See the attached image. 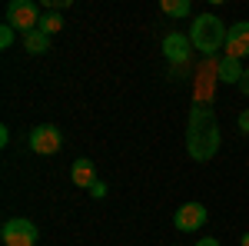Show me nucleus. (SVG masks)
Returning <instances> with one entry per match:
<instances>
[{"mask_svg": "<svg viewBox=\"0 0 249 246\" xmlns=\"http://www.w3.org/2000/svg\"><path fill=\"white\" fill-rule=\"evenodd\" d=\"M40 17H43V14H40V7L34 0H14V3L7 7V23H10L14 30H20L23 37L34 34L40 27Z\"/></svg>", "mask_w": 249, "mask_h": 246, "instance_id": "obj_3", "label": "nucleus"}, {"mask_svg": "<svg viewBox=\"0 0 249 246\" xmlns=\"http://www.w3.org/2000/svg\"><path fill=\"white\" fill-rule=\"evenodd\" d=\"M190 37L186 34H179V30H173V34H166L163 37V54H166V60L170 63H183V60L190 57Z\"/></svg>", "mask_w": 249, "mask_h": 246, "instance_id": "obj_8", "label": "nucleus"}, {"mask_svg": "<svg viewBox=\"0 0 249 246\" xmlns=\"http://www.w3.org/2000/svg\"><path fill=\"white\" fill-rule=\"evenodd\" d=\"M206 207L203 203H183V207L176 209V216H173V227L179 229V233H196V229L206 223Z\"/></svg>", "mask_w": 249, "mask_h": 246, "instance_id": "obj_6", "label": "nucleus"}, {"mask_svg": "<svg viewBox=\"0 0 249 246\" xmlns=\"http://www.w3.org/2000/svg\"><path fill=\"white\" fill-rule=\"evenodd\" d=\"M37 30H43L47 37L60 34V30H63V17H60V10H53V7H50V10L40 17V27H37Z\"/></svg>", "mask_w": 249, "mask_h": 246, "instance_id": "obj_12", "label": "nucleus"}, {"mask_svg": "<svg viewBox=\"0 0 249 246\" xmlns=\"http://www.w3.org/2000/svg\"><path fill=\"white\" fill-rule=\"evenodd\" d=\"M23 50H27V54H47V50H50V37H47L43 30H34V34L23 37Z\"/></svg>", "mask_w": 249, "mask_h": 246, "instance_id": "obj_11", "label": "nucleus"}, {"mask_svg": "<svg viewBox=\"0 0 249 246\" xmlns=\"http://www.w3.org/2000/svg\"><path fill=\"white\" fill-rule=\"evenodd\" d=\"M239 130L249 133V110H243V114H239Z\"/></svg>", "mask_w": 249, "mask_h": 246, "instance_id": "obj_16", "label": "nucleus"}, {"mask_svg": "<svg viewBox=\"0 0 249 246\" xmlns=\"http://www.w3.org/2000/svg\"><path fill=\"white\" fill-rule=\"evenodd\" d=\"M243 74H246V70L239 67V60H232V57H223L219 67H216V80H219V83H236V87H239Z\"/></svg>", "mask_w": 249, "mask_h": 246, "instance_id": "obj_10", "label": "nucleus"}, {"mask_svg": "<svg viewBox=\"0 0 249 246\" xmlns=\"http://www.w3.org/2000/svg\"><path fill=\"white\" fill-rule=\"evenodd\" d=\"M14 37H17V30H14L10 23H3V27H0V50H10V47H14Z\"/></svg>", "mask_w": 249, "mask_h": 246, "instance_id": "obj_14", "label": "nucleus"}, {"mask_svg": "<svg viewBox=\"0 0 249 246\" xmlns=\"http://www.w3.org/2000/svg\"><path fill=\"white\" fill-rule=\"evenodd\" d=\"M239 246H249V233H243V240H239Z\"/></svg>", "mask_w": 249, "mask_h": 246, "instance_id": "obj_20", "label": "nucleus"}, {"mask_svg": "<svg viewBox=\"0 0 249 246\" xmlns=\"http://www.w3.org/2000/svg\"><path fill=\"white\" fill-rule=\"evenodd\" d=\"M226 27L216 14H199L190 27V43L199 50V54H216L223 43H226Z\"/></svg>", "mask_w": 249, "mask_h": 246, "instance_id": "obj_2", "label": "nucleus"}, {"mask_svg": "<svg viewBox=\"0 0 249 246\" xmlns=\"http://www.w3.org/2000/svg\"><path fill=\"white\" fill-rule=\"evenodd\" d=\"M160 7H163V14H170V17H186V14L193 10L190 0H163Z\"/></svg>", "mask_w": 249, "mask_h": 246, "instance_id": "obj_13", "label": "nucleus"}, {"mask_svg": "<svg viewBox=\"0 0 249 246\" xmlns=\"http://www.w3.org/2000/svg\"><path fill=\"white\" fill-rule=\"evenodd\" d=\"M186 150L196 163H206L219 150V123L206 103H196L190 110V130H186Z\"/></svg>", "mask_w": 249, "mask_h": 246, "instance_id": "obj_1", "label": "nucleus"}, {"mask_svg": "<svg viewBox=\"0 0 249 246\" xmlns=\"http://www.w3.org/2000/svg\"><path fill=\"white\" fill-rule=\"evenodd\" d=\"M70 180H73V187L90 189V187L96 183V167H93V160H87V156L73 160V167H70Z\"/></svg>", "mask_w": 249, "mask_h": 246, "instance_id": "obj_9", "label": "nucleus"}, {"mask_svg": "<svg viewBox=\"0 0 249 246\" xmlns=\"http://www.w3.org/2000/svg\"><path fill=\"white\" fill-rule=\"evenodd\" d=\"M196 246H219V240H213V236H206V240H199Z\"/></svg>", "mask_w": 249, "mask_h": 246, "instance_id": "obj_19", "label": "nucleus"}, {"mask_svg": "<svg viewBox=\"0 0 249 246\" xmlns=\"http://www.w3.org/2000/svg\"><path fill=\"white\" fill-rule=\"evenodd\" d=\"M239 94H246V96H249V70L243 74V80H239Z\"/></svg>", "mask_w": 249, "mask_h": 246, "instance_id": "obj_17", "label": "nucleus"}, {"mask_svg": "<svg viewBox=\"0 0 249 246\" xmlns=\"http://www.w3.org/2000/svg\"><path fill=\"white\" fill-rule=\"evenodd\" d=\"M0 240H3V246H37L40 233H37V227H34L30 220L17 216V220H7V223H3Z\"/></svg>", "mask_w": 249, "mask_h": 246, "instance_id": "obj_4", "label": "nucleus"}, {"mask_svg": "<svg viewBox=\"0 0 249 246\" xmlns=\"http://www.w3.org/2000/svg\"><path fill=\"white\" fill-rule=\"evenodd\" d=\"M90 196H96V200H103V196H107V183H103V180H96L93 187H90Z\"/></svg>", "mask_w": 249, "mask_h": 246, "instance_id": "obj_15", "label": "nucleus"}, {"mask_svg": "<svg viewBox=\"0 0 249 246\" xmlns=\"http://www.w3.org/2000/svg\"><path fill=\"white\" fill-rule=\"evenodd\" d=\"M10 143V133H7V127H0V147H7Z\"/></svg>", "mask_w": 249, "mask_h": 246, "instance_id": "obj_18", "label": "nucleus"}, {"mask_svg": "<svg viewBox=\"0 0 249 246\" xmlns=\"http://www.w3.org/2000/svg\"><path fill=\"white\" fill-rule=\"evenodd\" d=\"M226 57H232V60L249 57V20H239V23L230 27V34H226Z\"/></svg>", "mask_w": 249, "mask_h": 246, "instance_id": "obj_7", "label": "nucleus"}, {"mask_svg": "<svg viewBox=\"0 0 249 246\" xmlns=\"http://www.w3.org/2000/svg\"><path fill=\"white\" fill-rule=\"evenodd\" d=\"M60 147H63V133H60V127H53V123H40V127L30 130V150L34 153H40V156H53V153H60Z\"/></svg>", "mask_w": 249, "mask_h": 246, "instance_id": "obj_5", "label": "nucleus"}]
</instances>
